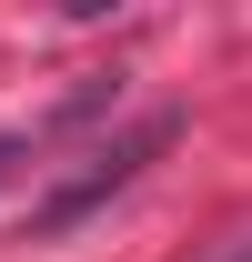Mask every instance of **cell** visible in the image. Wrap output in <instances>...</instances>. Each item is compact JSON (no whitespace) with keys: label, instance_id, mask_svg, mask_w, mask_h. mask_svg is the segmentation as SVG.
Segmentation results:
<instances>
[{"label":"cell","instance_id":"obj_1","mask_svg":"<svg viewBox=\"0 0 252 262\" xmlns=\"http://www.w3.org/2000/svg\"><path fill=\"white\" fill-rule=\"evenodd\" d=\"M172 131H182V111H141V121H131L121 141H111V151H91V171H81L71 192H51V202L31 212V232H71L81 212H91V202H111V192H121V182H131L141 162H152V151L172 141Z\"/></svg>","mask_w":252,"mask_h":262},{"label":"cell","instance_id":"obj_2","mask_svg":"<svg viewBox=\"0 0 252 262\" xmlns=\"http://www.w3.org/2000/svg\"><path fill=\"white\" fill-rule=\"evenodd\" d=\"M212 262H252V232H232V242H222V252Z\"/></svg>","mask_w":252,"mask_h":262},{"label":"cell","instance_id":"obj_3","mask_svg":"<svg viewBox=\"0 0 252 262\" xmlns=\"http://www.w3.org/2000/svg\"><path fill=\"white\" fill-rule=\"evenodd\" d=\"M10 151H20V141H10V131H0V171H10Z\"/></svg>","mask_w":252,"mask_h":262}]
</instances>
